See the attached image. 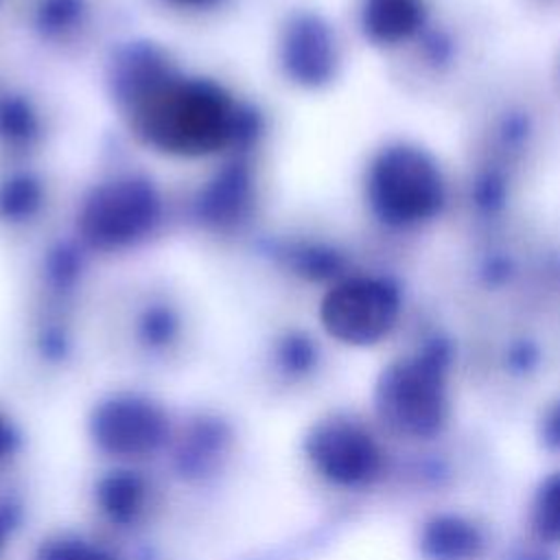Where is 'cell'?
Masks as SVG:
<instances>
[{"mask_svg": "<svg viewBox=\"0 0 560 560\" xmlns=\"http://www.w3.org/2000/svg\"><path fill=\"white\" fill-rule=\"evenodd\" d=\"M252 199V177L245 164L221 168L195 201V214L210 228H230L243 219Z\"/></svg>", "mask_w": 560, "mask_h": 560, "instance_id": "obj_9", "label": "cell"}, {"mask_svg": "<svg viewBox=\"0 0 560 560\" xmlns=\"http://www.w3.org/2000/svg\"><path fill=\"white\" fill-rule=\"evenodd\" d=\"M481 551V529L459 514H438L420 532V553L427 560H475Z\"/></svg>", "mask_w": 560, "mask_h": 560, "instance_id": "obj_12", "label": "cell"}, {"mask_svg": "<svg viewBox=\"0 0 560 560\" xmlns=\"http://www.w3.org/2000/svg\"><path fill=\"white\" fill-rule=\"evenodd\" d=\"M138 133L160 151L206 155L234 144L238 105L212 81L171 77L131 105Z\"/></svg>", "mask_w": 560, "mask_h": 560, "instance_id": "obj_1", "label": "cell"}, {"mask_svg": "<svg viewBox=\"0 0 560 560\" xmlns=\"http://www.w3.org/2000/svg\"><path fill=\"white\" fill-rule=\"evenodd\" d=\"M171 2L182 4V7H210V4H214L219 0H171Z\"/></svg>", "mask_w": 560, "mask_h": 560, "instance_id": "obj_28", "label": "cell"}, {"mask_svg": "<svg viewBox=\"0 0 560 560\" xmlns=\"http://www.w3.org/2000/svg\"><path fill=\"white\" fill-rule=\"evenodd\" d=\"M79 269H81V260L77 252L70 247H59L48 260V273L57 287L72 284L74 278L79 276Z\"/></svg>", "mask_w": 560, "mask_h": 560, "instance_id": "obj_24", "label": "cell"}, {"mask_svg": "<svg viewBox=\"0 0 560 560\" xmlns=\"http://www.w3.org/2000/svg\"><path fill=\"white\" fill-rule=\"evenodd\" d=\"M37 133V116L20 96L0 98V136L9 142H28Z\"/></svg>", "mask_w": 560, "mask_h": 560, "instance_id": "obj_20", "label": "cell"}, {"mask_svg": "<svg viewBox=\"0 0 560 560\" xmlns=\"http://www.w3.org/2000/svg\"><path fill=\"white\" fill-rule=\"evenodd\" d=\"M96 505L103 516L118 527L133 525L147 510L149 483L129 468H116L96 481Z\"/></svg>", "mask_w": 560, "mask_h": 560, "instance_id": "obj_13", "label": "cell"}, {"mask_svg": "<svg viewBox=\"0 0 560 560\" xmlns=\"http://www.w3.org/2000/svg\"><path fill=\"white\" fill-rule=\"evenodd\" d=\"M542 442L549 448H560V402L551 407L542 420Z\"/></svg>", "mask_w": 560, "mask_h": 560, "instance_id": "obj_26", "label": "cell"}, {"mask_svg": "<svg viewBox=\"0 0 560 560\" xmlns=\"http://www.w3.org/2000/svg\"><path fill=\"white\" fill-rule=\"evenodd\" d=\"M372 212L392 228H416L435 219L446 201V182L435 158L407 142L381 149L368 168Z\"/></svg>", "mask_w": 560, "mask_h": 560, "instance_id": "obj_3", "label": "cell"}, {"mask_svg": "<svg viewBox=\"0 0 560 560\" xmlns=\"http://www.w3.org/2000/svg\"><path fill=\"white\" fill-rule=\"evenodd\" d=\"M424 18L427 9L422 0H365L361 28L372 44L396 46L418 35Z\"/></svg>", "mask_w": 560, "mask_h": 560, "instance_id": "obj_11", "label": "cell"}, {"mask_svg": "<svg viewBox=\"0 0 560 560\" xmlns=\"http://www.w3.org/2000/svg\"><path fill=\"white\" fill-rule=\"evenodd\" d=\"M83 13V0H42L37 7V26L46 35L70 28Z\"/></svg>", "mask_w": 560, "mask_h": 560, "instance_id": "obj_22", "label": "cell"}, {"mask_svg": "<svg viewBox=\"0 0 560 560\" xmlns=\"http://www.w3.org/2000/svg\"><path fill=\"white\" fill-rule=\"evenodd\" d=\"M225 431L217 422H197L177 451L179 468L186 475H203L223 453Z\"/></svg>", "mask_w": 560, "mask_h": 560, "instance_id": "obj_14", "label": "cell"}, {"mask_svg": "<svg viewBox=\"0 0 560 560\" xmlns=\"http://www.w3.org/2000/svg\"><path fill=\"white\" fill-rule=\"evenodd\" d=\"M88 433L98 451L120 459H140L166 442L168 418L151 398L118 392L94 405Z\"/></svg>", "mask_w": 560, "mask_h": 560, "instance_id": "obj_7", "label": "cell"}, {"mask_svg": "<svg viewBox=\"0 0 560 560\" xmlns=\"http://www.w3.org/2000/svg\"><path fill=\"white\" fill-rule=\"evenodd\" d=\"M532 529L545 542H560V472L540 481L532 501Z\"/></svg>", "mask_w": 560, "mask_h": 560, "instance_id": "obj_15", "label": "cell"}, {"mask_svg": "<svg viewBox=\"0 0 560 560\" xmlns=\"http://www.w3.org/2000/svg\"><path fill=\"white\" fill-rule=\"evenodd\" d=\"M304 453L326 481L341 488L370 486L383 470V451L374 435L343 416L315 422L304 438Z\"/></svg>", "mask_w": 560, "mask_h": 560, "instance_id": "obj_6", "label": "cell"}, {"mask_svg": "<svg viewBox=\"0 0 560 560\" xmlns=\"http://www.w3.org/2000/svg\"><path fill=\"white\" fill-rule=\"evenodd\" d=\"M35 560H120L105 545L79 534H55L42 540Z\"/></svg>", "mask_w": 560, "mask_h": 560, "instance_id": "obj_16", "label": "cell"}, {"mask_svg": "<svg viewBox=\"0 0 560 560\" xmlns=\"http://www.w3.org/2000/svg\"><path fill=\"white\" fill-rule=\"evenodd\" d=\"M523 560H545V558H542V556H536V553H534V556H525Z\"/></svg>", "mask_w": 560, "mask_h": 560, "instance_id": "obj_30", "label": "cell"}, {"mask_svg": "<svg viewBox=\"0 0 560 560\" xmlns=\"http://www.w3.org/2000/svg\"><path fill=\"white\" fill-rule=\"evenodd\" d=\"M400 304V289L389 278L350 276L324 295L319 319L332 339L348 346H372L389 335Z\"/></svg>", "mask_w": 560, "mask_h": 560, "instance_id": "obj_4", "label": "cell"}, {"mask_svg": "<svg viewBox=\"0 0 560 560\" xmlns=\"http://www.w3.org/2000/svg\"><path fill=\"white\" fill-rule=\"evenodd\" d=\"M160 219V197L144 177H120L101 184L85 199L79 232L94 249H118L136 243Z\"/></svg>", "mask_w": 560, "mask_h": 560, "instance_id": "obj_5", "label": "cell"}, {"mask_svg": "<svg viewBox=\"0 0 560 560\" xmlns=\"http://www.w3.org/2000/svg\"><path fill=\"white\" fill-rule=\"evenodd\" d=\"M538 361V352L532 343L527 341H521L516 343L512 350H510V357H508V363L514 372H529Z\"/></svg>", "mask_w": 560, "mask_h": 560, "instance_id": "obj_25", "label": "cell"}, {"mask_svg": "<svg viewBox=\"0 0 560 560\" xmlns=\"http://www.w3.org/2000/svg\"><path fill=\"white\" fill-rule=\"evenodd\" d=\"M179 330V319L175 311L166 304H153L142 311L138 319V337L149 348L168 346Z\"/></svg>", "mask_w": 560, "mask_h": 560, "instance_id": "obj_21", "label": "cell"}, {"mask_svg": "<svg viewBox=\"0 0 560 560\" xmlns=\"http://www.w3.org/2000/svg\"><path fill=\"white\" fill-rule=\"evenodd\" d=\"M276 361L284 374L304 376L317 363V346L308 335L289 332L276 348Z\"/></svg>", "mask_w": 560, "mask_h": 560, "instance_id": "obj_19", "label": "cell"}, {"mask_svg": "<svg viewBox=\"0 0 560 560\" xmlns=\"http://www.w3.org/2000/svg\"><path fill=\"white\" fill-rule=\"evenodd\" d=\"M505 179L499 171H483L475 184H472V197H475V203L481 208V210H497L503 206L505 201Z\"/></svg>", "mask_w": 560, "mask_h": 560, "instance_id": "obj_23", "label": "cell"}, {"mask_svg": "<svg viewBox=\"0 0 560 560\" xmlns=\"http://www.w3.org/2000/svg\"><path fill=\"white\" fill-rule=\"evenodd\" d=\"M284 72L304 88H322L339 66L337 39L328 22L315 13H300L289 20L280 42Z\"/></svg>", "mask_w": 560, "mask_h": 560, "instance_id": "obj_8", "label": "cell"}, {"mask_svg": "<svg viewBox=\"0 0 560 560\" xmlns=\"http://www.w3.org/2000/svg\"><path fill=\"white\" fill-rule=\"evenodd\" d=\"M42 203V186L31 175H13L0 186V217L7 221H24Z\"/></svg>", "mask_w": 560, "mask_h": 560, "instance_id": "obj_18", "label": "cell"}, {"mask_svg": "<svg viewBox=\"0 0 560 560\" xmlns=\"http://www.w3.org/2000/svg\"><path fill=\"white\" fill-rule=\"evenodd\" d=\"M451 361L453 346L444 337H433L416 354L392 361L374 385V409L381 422L409 438L438 435L448 418Z\"/></svg>", "mask_w": 560, "mask_h": 560, "instance_id": "obj_2", "label": "cell"}, {"mask_svg": "<svg viewBox=\"0 0 560 560\" xmlns=\"http://www.w3.org/2000/svg\"><path fill=\"white\" fill-rule=\"evenodd\" d=\"M173 72L162 52L149 44L129 46L112 68V90L129 107L171 79Z\"/></svg>", "mask_w": 560, "mask_h": 560, "instance_id": "obj_10", "label": "cell"}, {"mask_svg": "<svg viewBox=\"0 0 560 560\" xmlns=\"http://www.w3.org/2000/svg\"><path fill=\"white\" fill-rule=\"evenodd\" d=\"M18 446V433L11 424V420L0 411V462L7 459Z\"/></svg>", "mask_w": 560, "mask_h": 560, "instance_id": "obj_27", "label": "cell"}, {"mask_svg": "<svg viewBox=\"0 0 560 560\" xmlns=\"http://www.w3.org/2000/svg\"><path fill=\"white\" fill-rule=\"evenodd\" d=\"M291 267L306 280L324 282L341 276L346 269V258L341 252L328 245H302L291 252Z\"/></svg>", "mask_w": 560, "mask_h": 560, "instance_id": "obj_17", "label": "cell"}, {"mask_svg": "<svg viewBox=\"0 0 560 560\" xmlns=\"http://www.w3.org/2000/svg\"><path fill=\"white\" fill-rule=\"evenodd\" d=\"M2 545H4V527L0 523V551H2Z\"/></svg>", "mask_w": 560, "mask_h": 560, "instance_id": "obj_29", "label": "cell"}]
</instances>
